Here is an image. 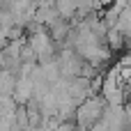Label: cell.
Instances as JSON below:
<instances>
[{
  "label": "cell",
  "mask_w": 131,
  "mask_h": 131,
  "mask_svg": "<svg viewBox=\"0 0 131 131\" xmlns=\"http://www.w3.org/2000/svg\"><path fill=\"white\" fill-rule=\"evenodd\" d=\"M104 111H106V101H104V97H101V94H92V97L83 99V101L76 106V111H74L76 127L90 129L94 122H99V120H101Z\"/></svg>",
  "instance_id": "1"
},
{
  "label": "cell",
  "mask_w": 131,
  "mask_h": 131,
  "mask_svg": "<svg viewBox=\"0 0 131 131\" xmlns=\"http://www.w3.org/2000/svg\"><path fill=\"white\" fill-rule=\"evenodd\" d=\"M127 39H129V37H124L117 28H108V30H106V37H104V41H106V46L111 48V53H120V51L127 46Z\"/></svg>",
  "instance_id": "2"
}]
</instances>
